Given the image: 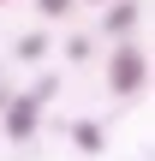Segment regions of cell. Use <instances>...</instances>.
Here are the masks:
<instances>
[{
  "label": "cell",
  "instance_id": "obj_1",
  "mask_svg": "<svg viewBox=\"0 0 155 161\" xmlns=\"http://www.w3.org/2000/svg\"><path fill=\"white\" fill-rule=\"evenodd\" d=\"M149 84V54L143 48H119L113 60H108V90L113 96H137Z\"/></svg>",
  "mask_w": 155,
  "mask_h": 161
},
{
  "label": "cell",
  "instance_id": "obj_2",
  "mask_svg": "<svg viewBox=\"0 0 155 161\" xmlns=\"http://www.w3.org/2000/svg\"><path fill=\"white\" fill-rule=\"evenodd\" d=\"M36 125H42V102H36V96H18V102L6 108V137H18V143H24Z\"/></svg>",
  "mask_w": 155,
  "mask_h": 161
},
{
  "label": "cell",
  "instance_id": "obj_6",
  "mask_svg": "<svg viewBox=\"0 0 155 161\" xmlns=\"http://www.w3.org/2000/svg\"><path fill=\"white\" fill-rule=\"evenodd\" d=\"M102 6H108V0H102Z\"/></svg>",
  "mask_w": 155,
  "mask_h": 161
},
{
  "label": "cell",
  "instance_id": "obj_3",
  "mask_svg": "<svg viewBox=\"0 0 155 161\" xmlns=\"http://www.w3.org/2000/svg\"><path fill=\"white\" fill-rule=\"evenodd\" d=\"M137 18H143V6H137V0H108V18H102V30H108V36H125Z\"/></svg>",
  "mask_w": 155,
  "mask_h": 161
},
{
  "label": "cell",
  "instance_id": "obj_5",
  "mask_svg": "<svg viewBox=\"0 0 155 161\" xmlns=\"http://www.w3.org/2000/svg\"><path fill=\"white\" fill-rule=\"evenodd\" d=\"M36 6H42V12H48V18H66V12H72V6H78V0H36Z\"/></svg>",
  "mask_w": 155,
  "mask_h": 161
},
{
  "label": "cell",
  "instance_id": "obj_4",
  "mask_svg": "<svg viewBox=\"0 0 155 161\" xmlns=\"http://www.w3.org/2000/svg\"><path fill=\"white\" fill-rule=\"evenodd\" d=\"M72 143H78V149H102V125H90V119L72 125Z\"/></svg>",
  "mask_w": 155,
  "mask_h": 161
}]
</instances>
